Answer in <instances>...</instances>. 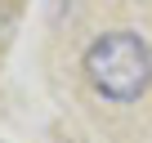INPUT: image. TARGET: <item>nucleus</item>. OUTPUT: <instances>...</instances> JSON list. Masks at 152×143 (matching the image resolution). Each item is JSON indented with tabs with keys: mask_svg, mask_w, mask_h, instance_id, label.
Returning <instances> with one entry per match:
<instances>
[{
	"mask_svg": "<svg viewBox=\"0 0 152 143\" xmlns=\"http://www.w3.org/2000/svg\"><path fill=\"white\" fill-rule=\"evenodd\" d=\"M81 67L90 90L107 103H139L143 90L152 85V49L139 31H125V27L94 36Z\"/></svg>",
	"mask_w": 152,
	"mask_h": 143,
	"instance_id": "nucleus-1",
	"label": "nucleus"
}]
</instances>
